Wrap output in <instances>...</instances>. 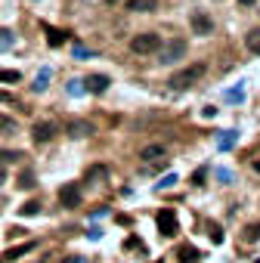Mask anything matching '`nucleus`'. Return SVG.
I'll return each mask as SVG.
<instances>
[{"instance_id":"5","label":"nucleus","mask_w":260,"mask_h":263,"mask_svg":"<svg viewBox=\"0 0 260 263\" xmlns=\"http://www.w3.org/2000/svg\"><path fill=\"white\" fill-rule=\"evenodd\" d=\"M59 133V121H50V118H44V121H37L35 127H31V137H35V142H50Z\"/></svg>"},{"instance_id":"32","label":"nucleus","mask_w":260,"mask_h":263,"mask_svg":"<svg viewBox=\"0 0 260 263\" xmlns=\"http://www.w3.org/2000/svg\"><path fill=\"white\" fill-rule=\"evenodd\" d=\"M205 176H208V171L201 167V171H195V176H192V183H195V186H201V183H205Z\"/></svg>"},{"instance_id":"26","label":"nucleus","mask_w":260,"mask_h":263,"mask_svg":"<svg viewBox=\"0 0 260 263\" xmlns=\"http://www.w3.org/2000/svg\"><path fill=\"white\" fill-rule=\"evenodd\" d=\"M19 158H25L22 152H0V161H3V164H13V161H19Z\"/></svg>"},{"instance_id":"9","label":"nucleus","mask_w":260,"mask_h":263,"mask_svg":"<svg viewBox=\"0 0 260 263\" xmlns=\"http://www.w3.org/2000/svg\"><path fill=\"white\" fill-rule=\"evenodd\" d=\"M81 84H84V90H87V93H105L112 81H108V74H90V78L81 81Z\"/></svg>"},{"instance_id":"30","label":"nucleus","mask_w":260,"mask_h":263,"mask_svg":"<svg viewBox=\"0 0 260 263\" xmlns=\"http://www.w3.org/2000/svg\"><path fill=\"white\" fill-rule=\"evenodd\" d=\"M99 176H105V167H93V171H87V180H90V183L99 180Z\"/></svg>"},{"instance_id":"4","label":"nucleus","mask_w":260,"mask_h":263,"mask_svg":"<svg viewBox=\"0 0 260 263\" xmlns=\"http://www.w3.org/2000/svg\"><path fill=\"white\" fill-rule=\"evenodd\" d=\"M189 28H192V35H198V37L214 35V16L208 10H192L189 13Z\"/></svg>"},{"instance_id":"7","label":"nucleus","mask_w":260,"mask_h":263,"mask_svg":"<svg viewBox=\"0 0 260 263\" xmlns=\"http://www.w3.org/2000/svg\"><path fill=\"white\" fill-rule=\"evenodd\" d=\"M59 201H62V208H69V210L81 208V186L78 183H65L59 189Z\"/></svg>"},{"instance_id":"37","label":"nucleus","mask_w":260,"mask_h":263,"mask_svg":"<svg viewBox=\"0 0 260 263\" xmlns=\"http://www.w3.org/2000/svg\"><path fill=\"white\" fill-rule=\"evenodd\" d=\"M105 3H108V6H115V3H121V0H105Z\"/></svg>"},{"instance_id":"8","label":"nucleus","mask_w":260,"mask_h":263,"mask_svg":"<svg viewBox=\"0 0 260 263\" xmlns=\"http://www.w3.org/2000/svg\"><path fill=\"white\" fill-rule=\"evenodd\" d=\"M139 161H146V164H155V161H167V152H164V146L152 142V146L139 149Z\"/></svg>"},{"instance_id":"16","label":"nucleus","mask_w":260,"mask_h":263,"mask_svg":"<svg viewBox=\"0 0 260 263\" xmlns=\"http://www.w3.org/2000/svg\"><path fill=\"white\" fill-rule=\"evenodd\" d=\"M245 44H248L251 53L260 56V28H251V31H248V35H245Z\"/></svg>"},{"instance_id":"1","label":"nucleus","mask_w":260,"mask_h":263,"mask_svg":"<svg viewBox=\"0 0 260 263\" xmlns=\"http://www.w3.org/2000/svg\"><path fill=\"white\" fill-rule=\"evenodd\" d=\"M205 71H208V65L205 62H192L186 65V69H180L177 74H171V90H189L192 84H198L201 78H205Z\"/></svg>"},{"instance_id":"35","label":"nucleus","mask_w":260,"mask_h":263,"mask_svg":"<svg viewBox=\"0 0 260 263\" xmlns=\"http://www.w3.org/2000/svg\"><path fill=\"white\" fill-rule=\"evenodd\" d=\"M239 3H242V6H254L257 0H239Z\"/></svg>"},{"instance_id":"17","label":"nucleus","mask_w":260,"mask_h":263,"mask_svg":"<svg viewBox=\"0 0 260 263\" xmlns=\"http://www.w3.org/2000/svg\"><path fill=\"white\" fill-rule=\"evenodd\" d=\"M13 44H16V35H13L10 28H0V53L13 50Z\"/></svg>"},{"instance_id":"21","label":"nucleus","mask_w":260,"mask_h":263,"mask_svg":"<svg viewBox=\"0 0 260 263\" xmlns=\"http://www.w3.org/2000/svg\"><path fill=\"white\" fill-rule=\"evenodd\" d=\"M0 81H3V84H19V81H22V74H19V71H13V69H0Z\"/></svg>"},{"instance_id":"11","label":"nucleus","mask_w":260,"mask_h":263,"mask_svg":"<svg viewBox=\"0 0 260 263\" xmlns=\"http://www.w3.org/2000/svg\"><path fill=\"white\" fill-rule=\"evenodd\" d=\"M124 6H127L130 13H155L158 10L155 0H124Z\"/></svg>"},{"instance_id":"34","label":"nucleus","mask_w":260,"mask_h":263,"mask_svg":"<svg viewBox=\"0 0 260 263\" xmlns=\"http://www.w3.org/2000/svg\"><path fill=\"white\" fill-rule=\"evenodd\" d=\"M65 263H90V257H65Z\"/></svg>"},{"instance_id":"24","label":"nucleus","mask_w":260,"mask_h":263,"mask_svg":"<svg viewBox=\"0 0 260 263\" xmlns=\"http://www.w3.org/2000/svg\"><path fill=\"white\" fill-rule=\"evenodd\" d=\"M214 176H217V180H220L223 186H229L232 180H236V176H232V171H226V167H217V171H214Z\"/></svg>"},{"instance_id":"22","label":"nucleus","mask_w":260,"mask_h":263,"mask_svg":"<svg viewBox=\"0 0 260 263\" xmlns=\"http://www.w3.org/2000/svg\"><path fill=\"white\" fill-rule=\"evenodd\" d=\"M0 133H3V137H13V133H16V121H10V118L0 115Z\"/></svg>"},{"instance_id":"19","label":"nucleus","mask_w":260,"mask_h":263,"mask_svg":"<svg viewBox=\"0 0 260 263\" xmlns=\"http://www.w3.org/2000/svg\"><path fill=\"white\" fill-rule=\"evenodd\" d=\"M177 183H180V176H177V174H167V176H161V180L155 183V189H158V192H164V189H173Z\"/></svg>"},{"instance_id":"10","label":"nucleus","mask_w":260,"mask_h":263,"mask_svg":"<svg viewBox=\"0 0 260 263\" xmlns=\"http://www.w3.org/2000/svg\"><path fill=\"white\" fill-rule=\"evenodd\" d=\"M65 130H69L74 140H84V137H90V133H93V124H90V121H69Z\"/></svg>"},{"instance_id":"12","label":"nucleus","mask_w":260,"mask_h":263,"mask_svg":"<svg viewBox=\"0 0 260 263\" xmlns=\"http://www.w3.org/2000/svg\"><path fill=\"white\" fill-rule=\"evenodd\" d=\"M28 251H35V242H25V245H19V248H10L0 257V263H13V260H19L22 254H28Z\"/></svg>"},{"instance_id":"18","label":"nucleus","mask_w":260,"mask_h":263,"mask_svg":"<svg viewBox=\"0 0 260 263\" xmlns=\"http://www.w3.org/2000/svg\"><path fill=\"white\" fill-rule=\"evenodd\" d=\"M242 239H245L248 245L260 242V223H248V226H245V232H242Z\"/></svg>"},{"instance_id":"2","label":"nucleus","mask_w":260,"mask_h":263,"mask_svg":"<svg viewBox=\"0 0 260 263\" xmlns=\"http://www.w3.org/2000/svg\"><path fill=\"white\" fill-rule=\"evenodd\" d=\"M155 56H158V62H161V65H173V62H180V59H186V40H183V37L164 40V44L155 50Z\"/></svg>"},{"instance_id":"25","label":"nucleus","mask_w":260,"mask_h":263,"mask_svg":"<svg viewBox=\"0 0 260 263\" xmlns=\"http://www.w3.org/2000/svg\"><path fill=\"white\" fill-rule=\"evenodd\" d=\"M37 210H40V201H25V205H22V214L25 217H35Z\"/></svg>"},{"instance_id":"28","label":"nucleus","mask_w":260,"mask_h":263,"mask_svg":"<svg viewBox=\"0 0 260 263\" xmlns=\"http://www.w3.org/2000/svg\"><path fill=\"white\" fill-rule=\"evenodd\" d=\"M69 93H71V96H81V93H84V84H81V81H69Z\"/></svg>"},{"instance_id":"20","label":"nucleus","mask_w":260,"mask_h":263,"mask_svg":"<svg viewBox=\"0 0 260 263\" xmlns=\"http://www.w3.org/2000/svg\"><path fill=\"white\" fill-rule=\"evenodd\" d=\"M71 56L78 59V62H84V59H93V50H87L84 44H74L71 47Z\"/></svg>"},{"instance_id":"23","label":"nucleus","mask_w":260,"mask_h":263,"mask_svg":"<svg viewBox=\"0 0 260 263\" xmlns=\"http://www.w3.org/2000/svg\"><path fill=\"white\" fill-rule=\"evenodd\" d=\"M180 260H183V263H195V260H198V251L186 245V248H180Z\"/></svg>"},{"instance_id":"14","label":"nucleus","mask_w":260,"mask_h":263,"mask_svg":"<svg viewBox=\"0 0 260 263\" xmlns=\"http://www.w3.org/2000/svg\"><path fill=\"white\" fill-rule=\"evenodd\" d=\"M50 78H53V69H40L37 78H35V84H31V87H35V93H44V90L50 87Z\"/></svg>"},{"instance_id":"33","label":"nucleus","mask_w":260,"mask_h":263,"mask_svg":"<svg viewBox=\"0 0 260 263\" xmlns=\"http://www.w3.org/2000/svg\"><path fill=\"white\" fill-rule=\"evenodd\" d=\"M87 239H93V242H99V239H103V229H99V226H93V229H90V232H87Z\"/></svg>"},{"instance_id":"13","label":"nucleus","mask_w":260,"mask_h":263,"mask_svg":"<svg viewBox=\"0 0 260 263\" xmlns=\"http://www.w3.org/2000/svg\"><path fill=\"white\" fill-rule=\"evenodd\" d=\"M236 142H239V133H236V130H223L220 140H217V149H220V152H229Z\"/></svg>"},{"instance_id":"6","label":"nucleus","mask_w":260,"mask_h":263,"mask_svg":"<svg viewBox=\"0 0 260 263\" xmlns=\"http://www.w3.org/2000/svg\"><path fill=\"white\" fill-rule=\"evenodd\" d=\"M158 229H161L164 239H173V235L180 232V223H177V214H173L171 208H164L161 214H158Z\"/></svg>"},{"instance_id":"15","label":"nucleus","mask_w":260,"mask_h":263,"mask_svg":"<svg viewBox=\"0 0 260 263\" xmlns=\"http://www.w3.org/2000/svg\"><path fill=\"white\" fill-rule=\"evenodd\" d=\"M44 28H47V40H50V47H62V44H65V37H69V35H65V31H59V28H50V25H44Z\"/></svg>"},{"instance_id":"3","label":"nucleus","mask_w":260,"mask_h":263,"mask_svg":"<svg viewBox=\"0 0 260 263\" xmlns=\"http://www.w3.org/2000/svg\"><path fill=\"white\" fill-rule=\"evenodd\" d=\"M158 47H161V35H155V31H142V35L130 37V50L137 56H149V53H155Z\"/></svg>"},{"instance_id":"27","label":"nucleus","mask_w":260,"mask_h":263,"mask_svg":"<svg viewBox=\"0 0 260 263\" xmlns=\"http://www.w3.org/2000/svg\"><path fill=\"white\" fill-rule=\"evenodd\" d=\"M208 235H211V242H214V245H220V242H223V229H220V226H208Z\"/></svg>"},{"instance_id":"31","label":"nucleus","mask_w":260,"mask_h":263,"mask_svg":"<svg viewBox=\"0 0 260 263\" xmlns=\"http://www.w3.org/2000/svg\"><path fill=\"white\" fill-rule=\"evenodd\" d=\"M19 186H22V189H31V186H35V176H31V174H22Z\"/></svg>"},{"instance_id":"36","label":"nucleus","mask_w":260,"mask_h":263,"mask_svg":"<svg viewBox=\"0 0 260 263\" xmlns=\"http://www.w3.org/2000/svg\"><path fill=\"white\" fill-rule=\"evenodd\" d=\"M6 183V171H0V186H3Z\"/></svg>"},{"instance_id":"29","label":"nucleus","mask_w":260,"mask_h":263,"mask_svg":"<svg viewBox=\"0 0 260 263\" xmlns=\"http://www.w3.org/2000/svg\"><path fill=\"white\" fill-rule=\"evenodd\" d=\"M226 96H229L232 103H242V99H245V90H242V87H236V90H229V93H226Z\"/></svg>"},{"instance_id":"38","label":"nucleus","mask_w":260,"mask_h":263,"mask_svg":"<svg viewBox=\"0 0 260 263\" xmlns=\"http://www.w3.org/2000/svg\"><path fill=\"white\" fill-rule=\"evenodd\" d=\"M254 171H257V174H260V161H254Z\"/></svg>"}]
</instances>
